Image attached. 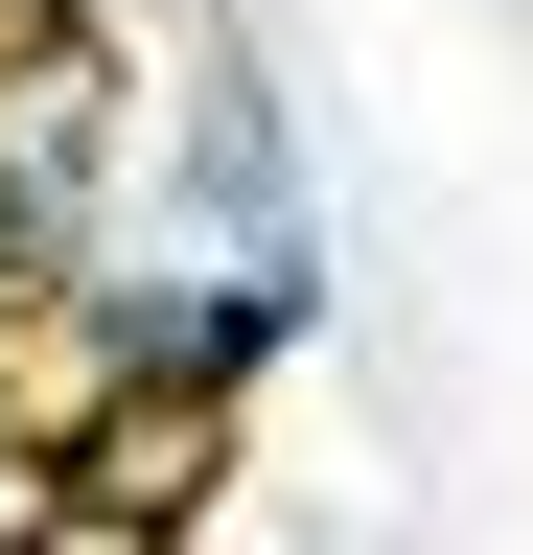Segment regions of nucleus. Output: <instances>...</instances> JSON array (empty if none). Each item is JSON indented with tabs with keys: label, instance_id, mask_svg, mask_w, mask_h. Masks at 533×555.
<instances>
[{
	"label": "nucleus",
	"instance_id": "1",
	"mask_svg": "<svg viewBox=\"0 0 533 555\" xmlns=\"http://www.w3.org/2000/svg\"><path fill=\"white\" fill-rule=\"evenodd\" d=\"M163 185L210 208L232 255L302 232V116H279V69H255V47H186V163H163Z\"/></svg>",
	"mask_w": 533,
	"mask_h": 555
},
{
	"label": "nucleus",
	"instance_id": "2",
	"mask_svg": "<svg viewBox=\"0 0 533 555\" xmlns=\"http://www.w3.org/2000/svg\"><path fill=\"white\" fill-rule=\"evenodd\" d=\"M24 555H186V532H140V509H71V486H47V532Z\"/></svg>",
	"mask_w": 533,
	"mask_h": 555
}]
</instances>
